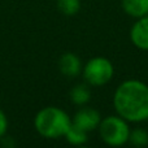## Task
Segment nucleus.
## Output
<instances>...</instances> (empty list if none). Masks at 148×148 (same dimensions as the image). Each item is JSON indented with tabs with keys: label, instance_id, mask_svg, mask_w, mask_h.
<instances>
[{
	"label": "nucleus",
	"instance_id": "nucleus-1",
	"mask_svg": "<svg viewBox=\"0 0 148 148\" xmlns=\"http://www.w3.org/2000/svg\"><path fill=\"white\" fill-rule=\"evenodd\" d=\"M113 107L127 122L148 121V84L139 79H126L113 94Z\"/></svg>",
	"mask_w": 148,
	"mask_h": 148
},
{
	"label": "nucleus",
	"instance_id": "nucleus-5",
	"mask_svg": "<svg viewBox=\"0 0 148 148\" xmlns=\"http://www.w3.org/2000/svg\"><path fill=\"white\" fill-rule=\"evenodd\" d=\"M101 121V116L94 108L83 107L79 110H77L75 114L72 117V123L77 127L87 131H94L99 127V123Z\"/></svg>",
	"mask_w": 148,
	"mask_h": 148
},
{
	"label": "nucleus",
	"instance_id": "nucleus-2",
	"mask_svg": "<svg viewBox=\"0 0 148 148\" xmlns=\"http://www.w3.org/2000/svg\"><path fill=\"white\" fill-rule=\"evenodd\" d=\"M72 125V117L64 109L55 105L44 107L35 114L34 127L46 139H59L66 134Z\"/></svg>",
	"mask_w": 148,
	"mask_h": 148
},
{
	"label": "nucleus",
	"instance_id": "nucleus-4",
	"mask_svg": "<svg viewBox=\"0 0 148 148\" xmlns=\"http://www.w3.org/2000/svg\"><path fill=\"white\" fill-rule=\"evenodd\" d=\"M114 74V66L107 57L96 56L90 59L82 68V75L87 84L103 87L109 83Z\"/></svg>",
	"mask_w": 148,
	"mask_h": 148
},
{
	"label": "nucleus",
	"instance_id": "nucleus-10",
	"mask_svg": "<svg viewBox=\"0 0 148 148\" xmlns=\"http://www.w3.org/2000/svg\"><path fill=\"white\" fill-rule=\"evenodd\" d=\"M87 131L82 130V129L74 126L73 123L70 125V127L68 129L66 134L64 135V138L68 140V143H70L72 146H82L88 140V136H87Z\"/></svg>",
	"mask_w": 148,
	"mask_h": 148
},
{
	"label": "nucleus",
	"instance_id": "nucleus-12",
	"mask_svg": "<svg viewBox=\"0 0 148 148\" xmlns=\"http://www.w3.org/2000/svg\"><path fill=\"white\" fill-rule=\"evenodd\" d=\"M129 142L135 147H144L148 144V133L143 129H134L130 130Z\"/></svg>",
	"mask_w": 148,
	"mask_h": 148
},
{
	"label": "nucleus",
	"instance_id": "nucleus-13",
	"mask_svg": "<svg viewBox=\"0 0 148 148\" xmlns=\"http://www.w3.org/2000/svg\"><path fill=\"white\" fill-rule=\"evenodd\" d=\"M8 126H9V122H8L7 114L4 113L3 109H0V139H3L5 135H7Z\"/></svg>",
	"mask_w": 148,
	"mask_h": 148
},
{
	"label": "nucleus",
	"instance_id": "nucleus-6",
	"mask_svg": "<svg viewBox=\"0 0 148 148\" xmlns=\"http://www.w3.org/2000/svg\"><path fill=\"white\" fill-rule=\"evenodd\" d=\"M130 40L136 48L148 51V14L136 18L130 30Z\"/></svg>",
	"mask_w": 148,
	"mask_h": 148
},
{
	"label": "nucleus",
	"instance_id": "nucleus-3",
	"mask_svg": "<svg viewBox=\"0 0 148 148\" xmlns=\"http://www.w3.org/2000/svg\"><path fill=\"white\" fill-rule=\"evenodd\" d=\"M97 129L101 140L110 147L125 146L129 142V135L131 130L127 121L118 114L101 118Z\"/></svg>",
	"mask_w": 148,
	"mask_h": 148
},
{
	"label": "nucleus",
	"instance_id": "nucleus-11",
	"mask_svg": "<svg viewBox=\"0 0 148 148\" xmlns=\"http://www.w3.org/2000/svg\"><path fill=\"white\" fill-rule=\"evenodd\" d=\"M57 9L64 16H75L81 9V0H57Z\"/></svg>",
	"mask_w": 148,
	"mask_h": 148
},
{
	"label": "nucleus",
	"instance_id": "nucleus-8",
	"mask_svg": "<svg viewBox=\"0 0 148 148\" xmlns=\"http://www.w3.org/2000/svg\"><path fill=\"white\" fill-rule=\"evenodd\" d=\"M123 12L134 18L148 14V0H121Z\"/></svg>",
	"mask_w": 148,
	"mask_h": 148
},
{
	"label": "nucleus",
	"instance_id": "nucleus-7",
	"mask_svg": "<svg viewBox=\"0 0 148 148\" xmlns=\"http://www.w3.org/2000/svg\"><path fill=\"white\" fill-rule=\"evenodd\" d=\"M82 65L81 59L73 52H65L61 55L59 60V69L62 75L68 78H75L82 73Z\"/></svg>",
	"mask_w": 148,
	"mask_h": 148
},
{
	"label": "nucleus",
	"instance_id": "nucleus-9",
	"mask_svg": "<svg viewBox=\"0 0 148 148\" xmlns=\"http://www.w3.org/2000/svg\"><path fill=\"white\" fill-rule=\"evenodd\" d=\"M70 101L73 103L74 105H78V107H83L91 99V91L87 87L86 83H81L74 86L72 90H70Z\"/></svg>",
	"mask_w": 148,
	"mask_h": 148
}]
</instances>
